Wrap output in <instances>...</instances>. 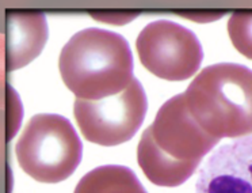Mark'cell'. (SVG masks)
I'll return each mask as SVG.
<instances>
[{
	"label": "cell",
	"mask_w": 252,
	"mask_h": 193,
	"mask_svg": "<svg viewBox=\"0 0 252 193\" xmlns=\"http://www.w3.org/2000/svg\"><path fill=\"white\" fill-rule=\"evenodd\" d=\"M219 142L194 120L185 93L178 94L163 104L144 131L137 147L138 165L155 185L179 187Z\"/></svg>",
	"instance_id": "1"
},
{
	"label": "cell",
	"mask_w": 252,
	"mask_h": 193,
	"mask_svg": "<svg viewBox=\"0 0 252 193\" xmlns=\"http://www.w3.org/2000/svg\"><path fill=\"white\" fill-rule=\"evenodd\" d=\"M59 70L76 98L88 101L117 95L134 79L132 50L125 37L98 28L72 36L61 49Z\"/></svg>",
	"instance_id": "2"
},
{
	"label": "cell",
	"mask_w": 252,
	"mask_h": 193,
	"mask_svg": "<svg viewBox=\"0 0 252 193\" xmlns=\"http://www.w3.org/2000/svg\"><path fill=\"white\" fill-rule=\"evenodd\" d=\"M194 120L213 138L252 135V70L236 63L213 64L185 91Z\"/></svg>",
	"instance_id": "3"
},
{
	"label": "cell",
	"mask_w": 252,
	"mask_h": 193,
	"mask_svg": "<svg viewBox=\"0 0 252 193\" xmlns=\"http://www.w3.org/2000/svg\"><path fill=\"white\" fill-rule=\"evenodd\" d=\"M15 154L22 170L35 181L57 184L80 165L83 144L68 118L35 115L23 128Z\"/></svg>",
	"instance_id": "4"
},
{
	"label": "cell",
	"mask_w": 252,
	"mask_h": 193,
	"mask_svg": "<svg viewBox=\"0 0 252 193\" xmlns=\"http://www.w3.org/2000/svg\"><path fill=\"white\" fill-rule=\"evenodd\" d=\"M147 111L148 100L136 77L117 95L98 101L76 98L73 106L83 136L91 143L107 147L130 140L143 125Z\"/></svg>",
	"instance_id": "5"
},
{
	"label": "cell",
	"mask_w": 252,
	"mask_h": 193,
	"mask_svg": "<svg viewBox=\"0 0 252 193\" xmlns=\"http://www.w3.org/2000/svg\"><path fill=\"white\" fill-rule=\"evenodd\" d=\"M143 66L165 80L192 77L203 60L202 45L190 29L172 21H155L140 32L136 41Z\"/></svg>",
	"instance_id": "6"
},
{
	"label": "cell",
	"mask_w": 252,
	"mask_h": 193,
	"mask_svg": "<svg viewBox=\"0 0 252 193\" xmlns=\"http://www.w3.org/2000/svg\"><path fill=\"white\" fill-rule=\"evenodd\" d=\"M195 193H252V136L216 150L199 170Z\"/></svg>",
	"instance_id": "7"
},
{
	"label": "cell",
	"mask_w": 252,
	"mask_h": 193,
	"mask_svg": "<svg viewBox=\"0 0 252 193\" xmlns=\"http://www.w3.org/2000/svg\"><path fill=\"white\" fill-rule=\"evenodd\" d=\"M48 39L44 14L8 12L6 17V66L14 71L26 66L41 53Z\"/></svg>",
	"instance_id": "8"
},
{
	"label": "cell",
	"mask_w": 252,
	"mask_h": 193,
	"mask_svg": "<svg viewBox=\"0 0 252 193\" xmlns=\"http://www.w3.org/2000/svg\"><path fill=\"white\" fill-rule=\"evenodd\" d=\"M73 193H148L136 173L126 166L104 165L88 171Z\"/></svg>",
	"instance_id": "9"
},
{
	"label": "cell",
	"mask_w": 252,
	"mask_h": 193,
	"mask_svg": "<svg viewBox=\"0 0 252 193\" xmlns=\"http://www.w3.org/2000/svg\"><path fill=\"white\" fill-rule=\"evenodd\" d=\"M228 34L236 49L252 60V12H233L228 21Z\"/></svg>",
	"instance_id": "10"
},
{
	"label": "cell",
	"mask_w": 252,
	"mask_h": 193,
	"mask_svg": "<svg viewBox=\"0 0 252 193\" xmlns=\"http://www.w3.org/2000/svg\"><path fill=\"white\" fill-rule=\"evenodd\" d=\"M91 17L95 18L96 21H100V22L106 23H114V25H122V23H127L133 21L134 18L138 17L137 12L134 14H114V12H91L90 14Z\"/></svg>",
	"instance_id": "11"
},
{
	"label": "cell",
	"mask_w": 252,
	"mask_h": 193,
	"mask_svg": "<svg viewBox=\"0 0 252 193\" xmlns=\"http://www.w3.org/2000/svg\"><path fill=\"white\" fill-rule=\"evenodd\" d=\"M181 17L187 18V19H190V21H194V22H213V21H217V19H221V18L224 17L225 14L224 12H186V14H183L181 12L179 14Z\"/></svg>",
	"instance_id": "12"
}]
</instances>
